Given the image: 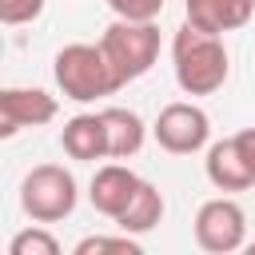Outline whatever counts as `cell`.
<instances>
[{"mask_svg":"<svg viewBox=\"0 0 255 255\" xmlns=\"http://www.w3.org/2000/svg\"><path fill=\"white\" fill-rule=\"evenodd\" d=\"M171 64H175V84L187 96H211L227 84L231 56L219 36L199 32L195 24L183 20V28L171 36Z\"/></svg>","mask_w":255,"mask_h":255,"instance_id":"6da1fadb","label":"cell"},{"mask_svg":"<svg viewBox=\"0 0 255 255\" xmlns=\"http://www.w3.org/2000/svg\"><path fill=\"white\" fill-rule=\"evenodd\" d=\"M52 72H56V84L68 100L76 104H92V100H104L112 92H120V80L104 56L100 44H68L56 52L52 60Z\"/></svg>","mask_w":255,"mask_h":255,"instance_id":"7a4b0ae2","label":"cell"},{"mask_svg":"<svg viewBox=\"0 0 255 255\" xmlns=\"http://www.w3.org/2000/svg\"><path fill=\"white\" fill-rule=\"evenodd\" d=\"M100 48L124 88L151 72L155 56H159V28H155V20H120L116 16V24H108V32L100 36Z\"/></svg>","mask_w":255,"mask_h":255,"instance_id":"3957f363","label":"cell"},{"mask_svg":"<svg viewBox=\"0 0 255 255\" xmlns=\"http://www.w3.org/2000/svg\"><path fill=\"white\" fill-rule=\"evenodd\" d=\"M20 207L32 223H60L76 211V179L60 163H40L20 183Z\"/></svg>","mask_w":255,"mask_h":255,"instance_id":"277c9868","label":"cell"},{"mask_svg":"<svg viewBox=\"0 0 255 255\" xmlns=\"http://www.w3.org/2000/svg\"><path fill=\"white\" fill-rule=\"evenodd\" d=\"M195 243L211 255H231L239 247H247V215L235 199L219 195L207 199L195 211Z\"/></svg>","mask_w":255,"mask_h":255,"instance_id":"5b68a950","label":"cell"},{"mask_svg":"<svg viewBox=\"0 0 255 255\" xmlns=\"http://www.w3.org/2000/svg\"><path fill=\"white\" fill-rule=\"evenodd\" d=\"M155 143L163 147V151H171V155H191V151H199L203 143H207V135H211V120H207V112L203 108H195V104H187V100H175V104H167L159 116H155Z\"/></svg>","mask_w":255,"mask_h":255,"instance_id":"8992f818","label":"cell"},{"mask_svg":"<svg viewBox=\"0 0 255 255\" xmlns=\"http://www.w3.org/2000/svg\"><path fill=\"white\" fill-rule=\"evenodd\" d=\"M56 120V96L40 88H4L0 92V135H16L20 128H40Z\"/></svg>","mask_w":255,"mask_h":255,"instance_id":"52a82bcc","label":"cell"},{"mask_svg":"<svg viewBox=\"0 0 255 255\" xmlns=\"http://www.w3.org/2000/svg\"><path fill=\"white\" fill-rule=\"evenodd\" d=\"M139 175L131 171V167H124V163H104V167H96V175H92V191H88V199H92V207L100 211V215H108L112 223L124 215V207L135 199V191H139Z\"/></svg>","mask_w":255,"mask_h":255,"instance_id":"ba28073f","label":"cell"},{"mask_svg":"<svg viewBox=\"0 0 255 255\" xmlns=\"http://www.w3.org/2000/svg\"><path fill=\"white\" fill-rule=\"evenodd\" d=\"M183 16H187V24H195L199 32L223 36V32L243 28V24L255 16V0H187V4H183Z\"/></svg>","mask_w":255,"mask_h":255,"instance_id":"9c48e42d","label":"cell"},{"mask_svg":"<svg viewBox=\"0 0 255 255\" xmlns=\"http://www.w3.org/2000/svg\"><path fill=\"white\" fill-rule=\"evenodd\" d=\"M60 143H64V151H68L72 159H80V163L104 159V155H108L104 116H100V112H80V116H72V120L64 124V131H60Z\"/></svg>","mask_w":255,"mask_h":255,"instance_id":"30bf717a","label":"cell"},{"mask_svg":"<svg viewBox=\"0 0 255 255\" xmlns=\"http://www.w3.org/2000/svg\"><path fill=\"white\" fill-rule=\"evenodd\" d=\"M207 179L219 191H247L255 183V171L247 167L235 135H227V139H219V143L207 147Z\"/></svg>","mask_w":255,"mask_h":255,"instance_id":"8fae6325","label":"cell"},{"mask_svg":"<svg viewBox=\"0 0 255 255\" xmlns=\"http://www.w3.org/2000/svg\"><path fill=\"white\" fill-rule=\"evenodd\" d=\"M104 128H108V155L112 159H128L143 147V120L128 108H104Z\"/></svg>","mask_w":255,"mask_h":255,"instance_id":"7c38bea8","label":"cell"},{"mask_svg":"<svg viewBox=\"0 0 255 255\" xmlns=\"http://www.w3.org/2000/svg\"><path fill=\"white\" fill-rule=\"evenodd\" d=\"M163 219V195H159V187L155 183H139V191H135V199L124 207V215L116 219V227L120 231H128V235H143V231H151L155 223Z\"/></svg>","mask_w":255,"mask_h":255,"instance_id":"4fadbf2b","label":"cell"},{"mask_svg":"<svg viewBox=\"0 0 255 255\" xmlns=\"http://www.w3.org/2000/svg\"><path fill=\"white\" fill-rule=\"evenodd\" d=\"M8 255H60V243L44 227H28L8 243Z\"/></svg>","mask_w":255,"mask_h":255,"instance_id":"5bb4252c","label":"cell"},{"mask_svg":"<svg viewBox=\"0 0 255 255\" xmlns=\"http://www.w3.org/2000/svg\"><path fill=\"white\" fill-rule=\"evenodd\" d=\"M104 251H116V255H139V243L124 231V235H88L76 243V255H104Z\"/></svg>","mask_w":255,"mask_h":255,"instance_id":"9a60e30c","label":"cell"},{"mask_svg":"<svg viewBox=\"0 0 255 255\" xmlns=\"http://www.w3.org/2000/svg\"><path fill=\"white\" fill-rule=\"evenodd\" d=\"M40 12H44V0H0V20H4L8 28L32 24Z\"/></svg>","mask_w":255,"mask_h":255,"instance_id":"2e32d148","label":"cell"},{"mask_svg":"<svg viewBox=\"0 0 255 255\" xmlns=\"http://www.w3.org/2000/svg\"><path fill=\"white\" fill-rule=\"evenodd\" d=\"M108 8L120 20H155L163 12V0H108Z\"/></svg>","mask_w":255,"mask_h":255,"instance_id":"e0dca14e","label":"cell"},{"mask_svg":"<svg viewBox=\"0 0 255 255\" xmlns=\"http://www.w3.org/2000/svg\"><path fill=\"white\" fill-rule=\"evenodd\" d=\"M235 143H239V151H243L247 167L255 171V128H243V131H235Z\"/></svg>","mask_w":255,"mask_h":255,"instance_id":"ac0fdd59","label":"cell"},{"mask_svg":"<svg viewBox=\"0 0 255 255\" xmlns=\"http://www.w3.org/2000/svg\"><path fill=\"white\" fill-rule=\"evenodd\" d=\"M247 251H251V255H255V239H251V243H247Z\"/></svg>","mask_w":255,"mask_h":255,"instance_id":"d6986e66","label":"cell"}]
</instances>
